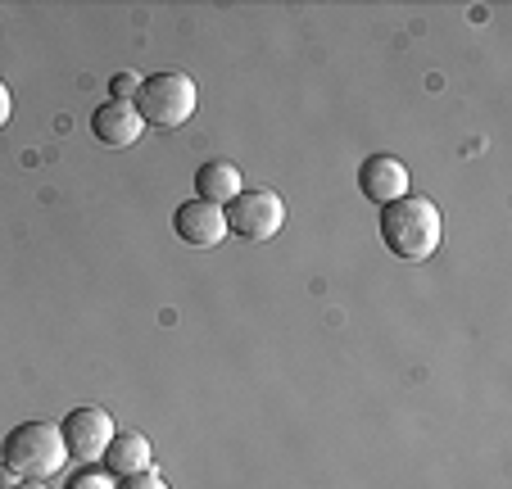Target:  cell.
<instances>
[{
	"mask_svg": "<svg viewBox=\"0 0 512 489\" xmlns=\"http://www.w3.org/2000/svg\"><path fill=\"white\" fill-rule=\"evenodd\" d=\"M381 240L386 250L404 263H426L440 240H445V218H440V204L426 200V195H399L381 209Z\"/></svg>",
	"mask_w": 512,
	"mask_h": 489,
	"instance_id": "1",
	"label": "cell"
},
{
	"mask_svg": "<svg viewBox=\"0 0 512 489\" xmlns=\"http://www.w3.org/2000/svg\"><path fill=\"white\" fill-rule=\"evenodd\" d=\"M114 489H168V485H164V476H155V467H150V471H141V476H123Z\"/></svg>",
	"mask_w": 512,
	"mask_h": 489,
	"instance_id": "12",
	"label": "cell"
},
{
	"mask_svg": "<svg viewBox=\"0 0 512 489\" xmlns=\"http://www.w3.org/2000/svg\"><path fill=\"white\" fill-rule=\"evenodd\" d=\"M173 227H177V236H182L186 245L209 250V245H223L227 240V213H223V204L186 200V204H177Z\"/></svg>",
	"mask_w": 512,
	"mask_h": 489,
	"instance_id": "6",
	"label": "cell"
},
{
	"mask_svg": "<svg viewBox=\"0 0 512 489\" xmlns=\"http://www.w3.org/2000/svg\"><path fill=\"white\" fill-rule=\"evenodd\" d=\"M68 489H114V476L109 471H82V476L68 480Z\"/></svg>",
	"mask_w": 512,
	"mask_h": 489,
	"instance_id": "11",
	"label": "cell"
},
{
	"mask_svg": "<svg viewBox=\"0 0 512 489\" xmlns=\"http://www.w3.org/2000/svg\"><path fill=\"white\" fill-rule=\"evenodd\" d=\"M136 87H141V77H136V73H118L114 82H109V91H114L109 100H132V96H136Z\"/></svg>",
	"mask_w": 512,
	"mask_h": 489,
	"instance_id": "13",
	"label": "cell"
},
{
	"mask_svg": "<svg viewBox=\"0 0 512 489\" xmlns=\"http://www.w3.org/2000/svg\"><path fill=\"white\" fill-rule=\"evenodd\" d=\"M68 449H64V435H59L55 422H19L5 444H0V462L14 467L19 476L28 480H46L64 467Z\"/></svg>",
	"mask_w": 512,
	"mask_h": 489,
	"instance_id": "2",
	"label": "cell"
},
{
	"mask_svg": "<svg viewBox=\"0 0 512 489\" xmlns=\"http://www.w3.org/2000/svg\"><path fill=\"white\" fill-rule=\"evenodd\" d=\"M150 440H145L141 431H114V440H109V449L100 453V462H105L109 476H141V471H150Z\"/></svg>",
	"mask_w": 512,
	"mask_h": 489,
	"instance_id": "9",
	"label": "cell"
},
{
	"mask_svg": "<svg viewBox=\"0 0 512 489\" xmlns=\"http://www.w3.org/2000/svg\"><path fill=\"white\" fill-rule=\"evenodd\" d=\"M241 195V168L227 159H209L200 163V173H195V200H209V204H232Z\"/></svg>",
	"mask_w": 512,
	"mask_h": 489,
	"instance_id": "10",
	"label": "cell"
},
{
	"mask_svg": "<svg viewBox=\"0 0 512 489\" xmlns=\"http://www.w3.org/2000/svg\"><path fill=\"white\" fill-rule=\"evenodd\" d=\"M136 114H141L145 127H186V118L195 114V82L186 73H155L141 77V87L132 96Z\"/></svg>",
	"mask_w": 512,
	"mask_h": 489,
	"instance_id": "3",
	"label": "cell"
},
{
	"mask_svg": "<svg viewBox=\"0 0 512 489\" xmlns=\"http://www.w3.org/2000/svg\"><path fill=\"white\" fill-rule=\"evenodd\" d=\"M59 435H64V449L73 453V458L91 462L114 440V417H109L105 408H73V413L59 422Z\"/></svg>",
	"mask_w": 512,
	"mask_h": 489,
	"instance_id": "5",
	"label": "cell"
},
{
	"mask_svg": "<svg viewBox=\"0 0 512 489\" xmlns=\"http://www.w3.org/2000/svg\"><path fill=\"white\" fill-rule=\"evenodd\" d=\"M14 485H19V471L0 462V489H14Z\"/></svg>",
	"mask_w": 512,
	"mask_h": 489,
	"instance_id": "15",
	"label": "cell"
},
{
	"mask_svg": "<svg viewBox=\"0 0 512 489\" xmlns=\"http://www.w3.org/2000/svg\"><path fill=\"white\" fill-rule=\"evenodd\" d=\"M358 191L386 209L390 200L408 195V168L395 159V154H372V159L358 168Z\"/></svg>",
	"mask_w": 512,
	"mask_h": 489,
	"instance_id": "8",
	"label": "cell"
},
{
	"mask_svg": "<svg viewBox=\"0 0 512 489\" xmlns=\"http://www.w3.org/2000/svg\"><path fill=\"white\" fill-rule=\"evenodd\" d=\"M14 489H46V485H41V480H19Z\"/></svg>",
	"mask_w": 512,
	"mask_h": 489,
	"instance_id": "16",
	"label": "cell"
},
{
	"mask_svg": "<svg viewBox=\"0 0 512 489\" xmlns=\"http://www.w3.org/2000/svg\"><path fill=\"white\" fill-rule=\"evenodd\" d=\"M141 132H145V123L132 100H105V105L91 114V136H96L100 145H109V150H127L132 141H141Z\"/></svg>",
	"mask_w": 512,
	"mask_h": 489,
	"instance_id": "7",
	"label": "cell"
},
{
	"mask_svg": "<svg viewBox=\"0 0 512 489\" xmlns=\"http://www.w3.org/2000/svg\"><path fill=\"white\" fill-rule=\"evenodd\" d=\"M227 231L245 240H272L281 227H286V204H281L277 191H241L232 204H227Z\"/></svg>",
	"mask_w": 512,
	"mask_h": 489,
	"instance_id": "4",
	"label": "cell"
},
{
	"mask_svg": "<svg viewBox=\"0 0 512 489\" xmlns=\"http://www.w3.org/2000/svg\"><path fill=\"white\" fill-rule=\"evenodd\" d=\"M10 109H14V100H10V87L0 82V127L10 123Z\"/></svg>",
	"mask_w": 512,
	"mask_h": 489,
	"instance_id": "14",
	"label": "cell"
}]
</instances>
